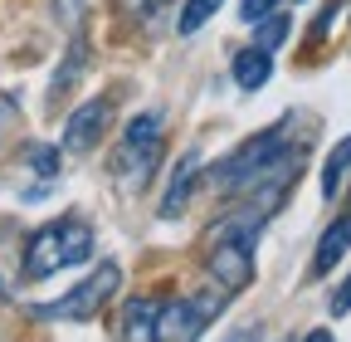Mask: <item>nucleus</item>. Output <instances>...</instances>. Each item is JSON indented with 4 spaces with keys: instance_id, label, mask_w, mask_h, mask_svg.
Returning a JSON list of instances; mask_svg holds the SVG:
<instances>
[{
    "instance_id": "1",
    "label": "nucleus",
    "mask_w": 351,
    "mask_h": 342,
    "mask_svg": "<svg viewBox=\"0 0 351 342\" xmlns=\"http://www.w3.org/2000/svg\"><path fill=\"white\" fill-rule=\"evenodd\" d=\"M93 254V225L88 220H54L25 240V279H49L69 264H83Z\"/></svg>"
},
{
    "instance_id": "2",
    "label": "nucleus",
    "mask_w": 351,
    "mask_h": 342,
    "mask_svg": "<svg viewBox=\"0 0 351 342\" xmlns=\"http://www.w3.org/2000/svg\"><path fill=\"white\" fill-rule=\"evenodd\" d=\"M288 122H293V117H283V122H274V127H263V133H254L239 152H230L225 161L210 171V186H219V191H244V186L258 176V171L288 147Z\"/></svg>"
},
{
    "instance_id": "3",
    "label": "nucleus",
    "mask_w": 351,
    "mask_h": 342,
    "mask_svg": "<svg viewBox=\"0 0 351 342\" xmlns=\"http://www.w3.org/2000/svg\"><path fill=\"white\" fill-rule=\"evenodd\" d=\"M225 288H210V293H195V298H171L161 304V323H156V342H195L225 308Z\"/></svg>"
},
{
    "instance_id": "4",
    "label": "nucleus",
    "mask_w": 351,
    "mask_h": 342,
    "mask_svg": "<svg viewBox=\"0 0 351 342\" xmlns=\"http://www.w3.org/2000/svg\"><path fill=\"white\" fill-rule=\"evenodd\" d=\"M161 127H166L161 113H137V117L127 122L122 147H117V176L127 186H142L152 176V166L161 157Z\"/></svg>"
},
{
    "instance_id": "5",
    "label": "nucleus",
    "mask_w": 351,
    "mask_h": 342,
    "mask_svg": "<svg viewBox=\"0 0 351 342\" xmlns=\"http://www.w3.org/2000/svg\"><path fill=\"white\" fill-rule=\"evenodd\" d=\"M117 288H122V269H117V264H98L78 288H69L64 298H54V304H44L39 318H69V323H83V318H93Z\"/></svg>"
},
{
    "instance_id": "6",
    "label": "nucleus",
    "mask_w": 351,
    "mask_h": 342,
    "mask_svg": "<svg viewBox=\"0 0 351 342\" xmlns=\"http://www.w3.org/2000/svg\"><path fill=\"white\" fill-rule=\"evenodd\" d=\"M108 122H112V103H108V98H88V103L73 108L69 122H64V147H69V152H93V147L103 142V133H108Z\"/></svg>"
},
{
    "instance_id": "7",
    "label": "nucleus",
    "mask_w": 351,
    "mask_h": 342,
    "mask_svg": "<svg viewBox=\"0 0 351 342\" xmlns=\"http://www.w3.org/2000/svg\"><path fill=\"white\" fill-rule=\"evenodd\" d=\"M200 152H186L181 161H176V171H171V186H166V196H161V216L166 220H176L186 210V201H191V191H195V181H200Z\"/></svg>"
},
{
    "instance_id": "8",
    "label": "nucleus",
    "mask_w": 351,
    "mask_h": 342,
    "mask_svg": "<svg viewBox=\"0 0 351 342\" xmlns=\"http://www.w3.org/2000/svg\"><path fill=\"white\" fill-rule=\"evenodd\" d=\"M156 323H161V304L156 298H127V308H122V328L117 337L122 342H156Z\"/></svg>"
},
{
    "instance_id": "9",
    "label": "nucleus",
    "mask_w": 351,
    "mask_h": 342,
    "mask_svg": "<svg viewBox=\"0 0 351 342\" xmlns=\"http://www.w3.org/2000/svg\"><path fill=\"white\" fill-rule=\"evenodd\" d=\"M351 249V216H341V220H332L327 230H322V240H317V254H313V279H327L337 264H341V254Z\"/></svg>"
},
{
    "instance_id": "10",
    "label": "nucleus",
    "mask_w": 351,
    "mask_h": 342,
    "mask_svg": "<svg viewBox=\"0 0 351 342\" xmlns=\"http://www.w3.org/2000/svg\"><path fill=\"white\" fill-rule=\"evenodd\" d=\"M234 83L244 93H254V89H263V83H269V73H274V54L269 49H258V45H249V49H239L234 54Z\"/></svg>"
},
{
    "instance_id": "11",
    "label": "nucleus",
    "mask_w": 351,
    "mask_h": 342,
    "mask_svg": "<svg viewBox=\"0 0 351 342\" xmlns=\"http://www.w3.org/2000/svg\"><path fill=\"white\" fill-rule=\"evenodd\" d=\"M88 69V39L83 34H73V45H69V54L59 59V73H54V83H49V98L59 103L69 89H73V83H78V73Z\"/></svg>"
},
{
    "instance_id": "12",
    "label": "nucleus",
    "mask_w": 351,
    "mask_h": 342,
    "mask_svg": "<svg viewBox=\"0 0 351 342\" xmlns=\"http://www.w3.org/2000/svg\"><path fill=\"white\" fill-rule=\"evenodd\" d=\"M346 171H351V137H341V142L332 147L327 166H322V196H327V201H337V196H341Z\"/></svg>"
},
{
    "instance_id": "13",
    "label": "nucleus",
    "mask_w": 351,
    "mask_h": 342,
    "mask_svg": "<svg viewBox=\"0 0 351 342\" xmlns=\"http://www.w3.org/2000/svg\"><path fill=\"white\" fill-rule=\"evenodd\" d=\"M288 30H293V20H288L283 10H274V15H263V20H258V34H254V45L274 54V49L283 45V39H288Z\"/></svg>"
},
{
    "instance_id": "14",
    "label": "nucleus",
    "mask_w": 351,
    "mask_h": 342,
    "mask_svg": "<svg viewBox=\"0 0 351 342\" xmlns=\"http://www.w3.org/2000/svg\"><path fill=\"white\" fill-rule=\"evenodd\" d=\"M219 5H225V0H186V10H181V20H176V30H181V34H195Z\"/></svg>"
},
{
    "instance_id": "15",
    "label": "nucleus",
    "mask_w": 351,
    "mask_h": 342,
    "mask_svg": "<svg viewBox=\"0 0 351 342\" xmlns=\"http://www.w3.org/2000/svg\"><path fill=\"white\" fill-rule=\"evenodd\" d=\"M112 5H117V10H122L132 25H152V20H156V15L171 5V0H112Z\"/></svg>"
},
{
    "instance_id": "16",
    "label": "nucleus",
    "mask_w": 351,
    "mask_h": 342,
    "mask_svg": "<svg viewBox=\"0 0 351 342\" xmlns=\"http://www.w3.org/2000/svg\"><path fill=\"white\" fill-rule=\"evenodd\" d=\"M29 166L39 171V176H54V171H59V147H49V142L29 147Z\"/></svg>"
},
{
    "instance_id": "17",
    "label": "nucleus",
    "mask_w": 351,
    "mask_h": 342,
    "mask_svg": "<svg viewBox=\"0 0 351 342\" xmlns=\"http://www.w3.org/2000/svg\"><path fill=\"white\" fill-rule=\"evenodd\" d=\"M327 308H332V318H346V313H351V274L332 288V304H327Z\"/></svg>"
},
{
    "instance_id": "18",
    "label": "nucleus",
    "mask_w": 351,
    "mask_h": 342,
    "mask_svg": "<svg viewBox=\"0 0 351 342\" xmlns=\"http://www.w3.org/2000/svg\"><path fill=\"white\" fill-rule=\"evenodd\" d=\"M274 10H278V0H239V15L254 20V25H258L263 15H274Z\"/></svg>"
},
{
    "instance_id": "19",
    "label": "nucleus",
    "mask_w": 351,
    "mask_h": 342,
    "mask_svg": "<svg viewBox=\"0 0 351 342\" xmlns=\"http://www.w3.org/2000/svg\"><path fill=\"white\" fill-rule=\"evenodd\" d=\"M54 15H59L64 25H78V15H83V0H54Z\"/></svg>"
},
{
    "instance_id": "20",
    "label": "nucleus",
    "mask_w": 351,
    "mask_h": 342,
    "mask_svg": "<svg viewBox=\"0 0 351 342\" xmlns=\"http://www.w3.org/2000/svg\"><path fill=\"white\" fill-rule=\"evenodd\" d=\"M258 337H263V328H258V323H244L239 332H230V342H258Z\"/></svg>"
},
{
    "instance_id": "21",
    "label": "nucleus",
    "mask_w": 351,
    "mask_h": 342,
    "mask_svg": "<svg viewBox=\"0 0 351 342\" xmlns=\"http://www.w3.org/2000/svg\"><path fill=\"white\" fill-rule=\"evenodd\" d=\"M302 342H332V332H327V328H313V332H307Z\"/></svg>"
}]
</instances>
